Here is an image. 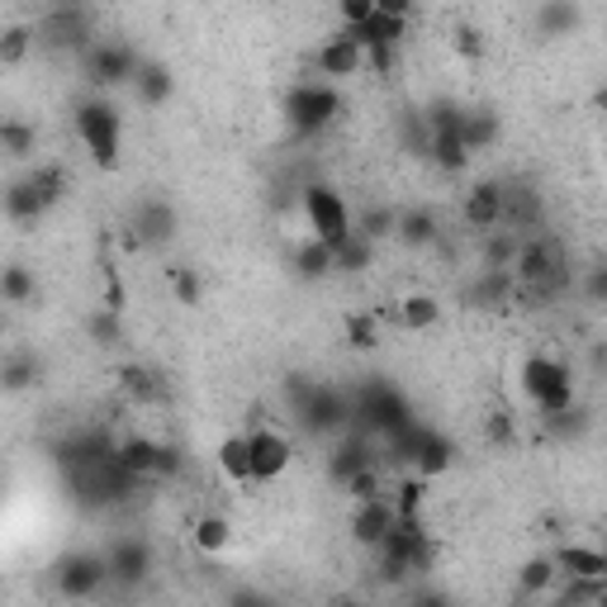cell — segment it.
<instances>
[{
  "label": "cell",
  "instance_id": "cell-1",
  "mask_svg": "<svg viewBox=\"0 0 607 607\" xmlns=\"http://www.w3.org/2000/svg\"><path fill=\"white\" fill-rule=\"evenodd\" d=\"M414 422H418L414 404H408L389 380H370L351 395V432H366L370 441H389Z\"/></svg>",
  "mask_w": 607,
  "mask_h": 607
},
{
  "label": "cell",
  "instance_id": "cell-2",
  "mask_svg": "<svg viewBox=\"0 0 607 607\" xmlns=\"http://www.w3.org/2000/svg\"><path fill=\"white\" fill-rule=\"evenodd\" d=\"M513 285L531 299H556L569 290V261L556 238H523L513 257Z\"/></svg>",
  "mask_w": 607,
  "mask_h": 607
},
{
  "label": "cell",
  "instance_id": "cell-3",
  "mask_svg": "<svg viewBox=\"0 0 607 607\" xmlns=\"http://www.w3.org/2000/svg\"><path fill=\"white\" fill-rule=\"evenodd\" d=\"M71 123H77V138L86 157H91L96 171H115L119 167V152H123V119L115 110L110 96H86L77 100V115H71Z\"/></svg>",
  "mask_w": 607,
  "mask_h": 607
},
{
  "label": "cell",
  "instance_id": "cell-4",
  "mask_svg": "<svg viewBox=\"0 0 607 607\" xmlns=\"http://www.w3.org/2000/svg\"><path fill=\"white\" fill-rule=\"evenodd\" d=\"M337 115H342V91L328 81H295L285 91V119L299 138L324 133L328 123H337Z\"/></svg>",
  "mask_w": 607,
  "mask_h": 607
},
{
  "label": "cell",
  "instance_id": "cell-5",
  "mask_svg": "<svg viewBox=\"0 0 607 607\" xmlns=\"http://www.w3.org/2000/svg\"><path fill=\"white\" fill-rule=\"evenodd\" d=\"M523 395L541 408V414H560V408L579 404L575 399V380H569V366L560 356H546V351H531L523 361Z\"/></svg>",
  "mask_w": 607,
  "mask_h": 607
},
{
  "label": "cell",
  "instance_id": "cell-6",
  "mask_svg": "<svg viewBox=\"0 0 607 607\" xmlns=\"http://www.w3.org/2000/svg\"><path fill=\"white\" fill-rule=\"evenodd\" d=\"M304 219H309L314 238L328 242L332 252L351 238V205L342 200V190H332L328 181H309V186H304Z\"/></svg>",
  "mask_w": 607,
  "mask_h": 607
},
{
  "label": "cell",
  "instance_id": "cell-7",
  "mask_svg": "<svg viewBox=\"0 0 607 607\" xmlns=\"http://www.w3.org/2000/svg\"><path fill=\"white\" fill-rule=\"evenodd\" d=\"M299 427L309 437H342L351 432V395L347 389H332V385H314L309 395L295 404Z\"/></svg>",
  "mask_w": 607,
  "mask_h": 607
},
{
  "label": "cell",
  "instance_id": "cell-8",
  "mask_svg": "<svg viewBox=\"0 0 607 607\" xmlns=\"http://www.w3.org/2000/svg\"><path fill=\"white\" fill-rule=\"evenodd\" d=\"M81 67H86V81H91L96 96H100V91H119V86H133L142 58H138L129 43L105 39V43H91V48L81 52Z\"/></svg>",
  "mask_w": 607,
  "mask_h": 607
},
{
  "label": "cell",
  "instance_id": "cell-9",
  "mask_svg": "<svg viewBox=\"0 0 607 607\" xmlns=\"http://www.w3.org/2000/svg\"><path fill=\"white\" fill-rule=\"evenodd\" d=\"M105 584H110V569H105V556H96V550H67V556L52 565V588H58L67 603L96 598Z\"/></svg>",
  "mask_w": 607,
  "mask_h": 607
},
{
  "label": "cell",
  "instance_id": "cell-10",
  "mask_svg": "<svg viewBox=\"0 0 607 607\" xmlns=\"http://www.w3.org/2000/svg\"><path fill=\"white\" fill-rule=\"evenodd\" d=\"M33 39L52 52H86L91 48V14L81 6H52L33 20Z\"/></svg>",
  "mask_w": 607,
  "mask_h": 607
},
{
  "label": "cell",
  "instance_id": "cell-11",
  "mask_svg": "<svg viewBox=\"0 0 607 607\" xmlns=\"http://www.w3.org/2000/svg\"><path fill=\"white\" fill-rule=\"evenodd\" d=\"M247 437V460H252V485H276L295 466V441L280 427H252Z\"/></svg>",
  "mask_w": 607,
  "mask_h": 607
},
{
  "label": "cell",
  "instance_id": "cell-12",
  "mask_svg": "<svg viewBox=\"0 0 607 607\" xmlns=\"http://www.w3.org/2000/svg\"><path fill=\"white\" fill-rule=\"evenodd\" d=\"M105 569H110V584L133 594L152 579V546L142 537H115L110 550H105Z\"/></svg>",
  "mask_w": 607,
  "mask_h": 607
},
{
  "label": "cell",
  "instance_id": "cell-13",
  "mask_svg": "<svg viewBox=\"0 0 607 607\" xmlns=\"http://www.w3.org/2000/svg\"><path fill=\"white\" fill-rule=\"evenodd\" d=\"M115 437L105 432V427H81V432H71L67 441H58V466L67 475H77V470H100V466H110L115 460Z\"/></svg>",
  "mask_w": 607,
  "mask_h": 607
},
{
  "label": "cell",
  "instance_id": "cell-14",
  "mask_svg": "<svg viewBox=\"0 0 607 607\" xmlns=\"http://www.w3.org/2000/svg\"><path fill=\"white\" fill-rule=\"evenodd\" d=\"M314 71L318 77H328V86L332 81H347V77H356V71H366V52H361V43L351 39V33H328L324 43L314 48Z\"/></svg>",
  "mask_w": 607,
  "mask_h": 607
},
{
  "label": "cell",
  "instance_id": "cell-15",
  "mask_svg": "<svg viewBox=\"0 0 607 607\" xmlns=\"http://www.w3.org/2000/svg\"><path fill=\"white\" fill-rule=\"evenodd\" d=\"M133 242H142V247H167L171 238H176V228H181V219H176V209L162 200V195H148L138 209H133Z\"/></svg>",
  "mask_w": 607,
  "mask_h": 607
},
{
  "label": "cell",
  "instance_id": "cell-16",
  "mask_svg": "<svg viewBox=\"0 0 607 607\" xmlns=\"http://www.w3.org/2000/svg\"><path fill=\"white\" fill-rule=\"evenodd\" d=\"M375 456H380V441H370L366 432H342L332 446V456H328V479L332 485H347L356 470L375 466Z\"/></svg>",
  "mask_w": 607,
  "mask_h": 607
},
{
  "label": "cell",
  "instance_id": "cell-17",
  "mask_svg": "<svg viewBox=\"0 0 607 607\" xmlns=\"http://www.w3.org/2000/svg\"><path fill=\"white\" fill-rule=\"evenodd\" d=\"M460 219L475 233H494V228H504V181H479L470 186L466 205H460Z\"/></svg>",
  "mask_w": 607,
  "mask_h": 607
},
{
  "label": "cell",
  "instance_id": "cell-18",
  "mask_svg": "<svg viewBox=\"0 0 607 607\" xmlns=\"http://www.w3.org/2000/svg\"><path fill=\"white\" fill-rule=\"evenodd\" d=\"M546 209H541V195L537 186H504V228L523 238L527 228H541Z\"/></svg>",
  "mask_w": 607,
  "mask_h": 607
},
{
  "label": "cell",
  "instance_id": "cell-19",
  "mask_svg": "<svg viewBox=\"0 0 607 607\" xmlns=\"http://www.w3.org/2000/svg\"><path fill=\"white\" fill-rule=\"evenodd\" d=\"M395 531V508H389V498L380 504H361L351 513V541L361 550H380V541Z\"/></svg>",
  "mask_w": 607,
  "mask_h": 607
},
{
  "label": "cell",
  "instance_id": "cell-20",
  "mask_svg": "<svg viewBox=\"0 0 607 607\" xmlns=\"http://www.w3.org/2000/svg\"><path fill=\"white\" fill-rule=\"evenodd\" d=\"M395 242L408 247V252H422V247L441 242V219L432 209H404L395 219Z\"/></svg>",
  "mask_w": 607,
  "mask_h": 607
},
{
  "label": "cell",
  "instance_id": "cell-21",
  "mask_svg": "<svg viewBox=\"0 0 607 607\" xmlns=\"http://www.w3.org/2000/svg\"><path fill=\"white\" fill-rule=\"evenodd\" d=\"M550 560H556V569H560V575H569V579H607V556L598 546L565 541Z\"/></svg>",
  "mask_w": 607,
  "mask_h": 607
},
{
  "label": "cell",
  "instance_id": "cell-22",
  "mask_svg": "<svg viewBox=\"0 0 607 607\" xmlns=\"http://www.w3.org/2000/svg\"><path fill=\"white\" fill-rule=\"evenodd\" d=\"M0 213H6L10 223L29 228V223H39V219H43L48 205L39 200V190L29 186V176H20V181H10L6 190H0Z\"/></svg>",
  "mask_w": 607,
  "mask_h": 607
},
{
  "label": "cell",
  "instance_id": "cell-23",
  "mask_svg": "<svg viewBox=\"0 0 607 607\" xmlns=\"http://www.w3.org/2000/svg\"><path fill=\"white\" fill-rule=\"evenodd\" d=\"M190 541L200 556H228V546H233V523H228L223 513H200L190 523Z\"/></svg>",
  "mask_w": 607,
  "mask_h": 607
},
{
  "label": "cell",
  "instance_id": "cell-24",
  "mask_svg": "<svg viewBox=\"0 0 607 607\" xmlns=\"http://www.w3.org/2000/svg\"><path fill=\"white\" fill-rule=\"evenodd\" d=\"M115 466L123 475L142 479V485H152V470H157V441L152 437H123L115 446Z\"/></svg>",
  "mask_w": 607,
  "mask_h": 607
},
{
  "label": "cell",
  "instance_id": "cell-25",
  "mask_svg": "<svg viewBox=\"0 0 607 607\" xmlns=\"http://www.w3.org/2000/svg\"><path fill=\"white\" fill-rule=\"evenodd\" d=\"M395 318H399L404 332H427V328L441 324V299L427 295V290H414V295H404L395 304Z\"/></svg>",
  "mask_w": 607,
  "mask_h": 607
},
{
  "label": "cell",
  "instance_id": "cell-26",
  "mask_svg": "<svg viewBox=\"0 0 607 607\" xmlns=\"http://www.w3.org/2000/svg\"><path fill=\"white\" fill-rule=\"evenodd\" d=\"M133 96L138 105H148V110H157V105H167L176 96V77L167 62H142L138 77H133Z\"/></svg>",
  "mask_w": 607,
  "mask_h": 607
},
{
  "label": "cell",
  "instance_id": "cell-27",
  "mask_svg": "<svg viewBox=\"0 0 607 607\" xmlns=\"http://www.w3.org/2000/svg\"><path fill=\"white\" fill-rule=\"evenodd\" d=\"M119 389L129 399H138V404H167L171 399L167 380L152 366H119Z\"/></svg>",
  "mask_w": 607,
  "mask_h": 607
},
{
  "label": "cell",
  "instance_id": "cell-28",
  "mask_svg": "<svg viewBox=\"0 0 607 607\" xmlns=\"http://www.w3.org/2000/svg\"><path fill=\"white\" fill-rule=\"evenodd\" d=\"M39 375H43V366H39V356L33 351L0 356V389H6V395H24V389L39 385Z\"/></svg>",
  "mask_w": 607,
  "mask_h": 607
},
{
  "label": "cell",
  "instance_id": "cell-29",
  "mask_svg": "<svg viewBox=\"0 0 607 607\" xmlns=\"http://www.w3.org/2000/svg\"><path fill=\"white\" fill-rule=\"evenodd\" d=\"M537 29L546 33V39H565V33H575L584 24V10L575 6V0H546V6H537Z\"/></svg>",
  "mask_w": 607,
  "mask_h": 607
},
{
  "label": "cell",
  "instance_id": "cell-30",
  "mask_svg": "<svg viewBox=\"0 0 607 607\" xmlns=\"http://www.w3.org/2000/svg\"><path fill=\"white\" fill-rule=\"evenodd\" d=\"M39 148V129H33L29 119H14V115H0V157H10V162H24Z\"/></svg>",
  "mask_w": 607,
  "mask_h": 607
},
{
  "label": "cell",
  "instance_id": "cell-31",
  "mask_svg": "<svg viewBox=\"0 0 607 607\" xmlns=\"http://www.w3.org/2000/svg\"><path fill=\"white\" fill-rule=\"evenodd\" d=\"M422 504H427V479L404 475L395 489H389V508H395V523H422Z\"/></svg>",
  "mask_w": 607,
  "mask_h": 607
},
{
  "label": "cell",
  "instance_id": "cell-32",
  "mask_svg": "<svg viewBox=\"0 0 607 607\" xmlns=\"http://www.w3.org/2000/svg\"><path fill=\"white\" fill-rule=\"evenodd\" d=\"M219 470H223V479L228 485H252V460H247V437L242 432H228L223 441H219Z\"/></svg>",
  "mask_w": 607,
  "mask_h": 607
},
{
  "label": "cell",
  "instance_id": "cell-33",
  "mask_svg": "<svg viewBox=\"0 0 607 607\" xmlns=\"http://www.w3.org/2000/svg\"><path fill=\"white\" fill-rule=\"evenodd\" d=\"M342 494L351 498L356 508L361 504H380V498H389V479H385V466L375 460V466H366V470H356L347 485H342Z\"/></svg>",
  "mask_w": 607,
  "mask_h": 607
},
{
  "label": "cell",
  "instance_id": "cell-34",
  "mask_svg": "<svg viewBox=\"0 0 607 607\" xmlns=\"http://www.w3.org/2000/svg\"><path fill=\"white\" fill-rule=\"evenodd\" d=\"M427 162H432L437 171H446V176H460L470 167V152H466V142H460V133H437L432 142H427Z\"/></svg>",
  "mask_w": 607,
  "mask_h": 607
},
{
  "label": "cell",
  "instance_id": "cell-35",
  "mask_svg": "<svg viewBox=\"0 0 607 607\" xmlns=\"http://www.w3.org/2000/svg\"><path fill=\"white\" fill-rule=\"evenodd\" d=\"M556 579H560L556 560H550V556H531L523 569H517V594H523V598H541V594L556 588Z\"/></svg>",
  "mask_w": 607,
  "mask_h": 607
},
{
  "label": "cell",
  "instance_id": "cell-36",
  "mask_svg": "<svg viewBox=\"0 0 607 607\" xmlns=\"http://www.w3.org/2000/svg\"><path fill=\"white\" fill-rule=\"evenodd\" d=\"M33 295H39V276L24 261L0 266V304H33Z\"/></svg>",
  "mask_w": 607,
  "mask_h": 607
},
{
  "label": "cell",
  "instance_id": "cell-37",
  "mask_svg": "<svg viewBox=\"0 0 607 607\" xmlns=\"http://www.w3.org/2000/svg\"><path fill=\"white\" fill-rule=\"evenodd\" d=\"M395 219H399L395 209L370 205V209H361V213H351V233L366 238L370 247H375V242H389V238H395Z\"/></svg>",
  "mask_w": 607,
  "mask_h": 607
},
{
  "label": "cell",
  "instance_id": "cell-38",
  "mask_svg": "<svg viewBox=\"0 0 607 607\" xmlns=\"http://www.w3.org/2000/svg\"><path fill=\"white\" fill-rule=\"evenodd\" d=\"M498 138V115L494 110H466V119H460V142H466V152H485L494 148Z\"/></svg>",
  "mask_w": 607,
  "mask_h": 607
},
{
  "label": "cell",
  "instance_id": "cell-39",
  "mask_svg": "<svg viewBox=\"0 0 607 607\" xmlns=\"http://www.w3.org/2000/svg\"><path fill=\"white\" fill-rule=\"evenodd\" d=\"M29 186L39 190V200L52 209V205H62L67 200V190H71V181H67V167L62 162H39L29 171Z\"/></svg>",
  "mask_w": 607,
  "mask_h": 607
},
{
  "label": "cell",
  "instance_id": "cell-40",
  "mask_svg": "<svg viewBox=\"0 0 607 607\" xmlns=\"http://www.w3.org/2000/svg\"><path fill=\"white\" fill-rule=\"evenodd\" d=\"M33 43H39V39H33V24L29 20L6 24V29H0V67H24Z\"/></svg>",
  "mask_w": 607,
  "mask_h": 607
},
{
  "label": "cell",
  "instance_id": "cell-41",
  "mask_svg": "<svg viewBox=\"0 0 607 607\" xmlns=\"http://www.w3.org/2000/svg\"><path fill=\"white\" fill-rule=\"evenodd\" d=\"M295 271H299L304 280H328V276H332V247L318 242V238L299 242V247H295Z\"/></svg>",
  "mask_w": 607,
  "mask_h": 607
},
{
  "label": "cell",
  "instance_id": "cell-42",
  "mask_svg": "<svg viewBox=\"0 0 607 607\" xmlns=\"http://www.w3.org/2000/svg\"><path fill=\"white\" fill-rule=\"evenodd\" d=\"M541 432L556 437V441H579L588 432L584 404H569V408H560V414H541Z\"/></svg>",
  "mask_w": 607,
  "mask_h": 607
},
{
  "label": "cell",
  "instance_id": "cell-43",
  "mask_svg": "<svg viewBox=\"0 0 607 607\" xmlns=\"http://www.w3.org/2000/svg\"><path fill=\"white\" fill-rule=\"evenodd\" d=\"M370 261H375V247L366 238H347L342 247L332 252V276H366L370 271Z\"/></svg>",
  "mask_w": 607,
  "mask_h": 607
},
{
  "label": "cell",
  "instance_id": "cell-44",
  "mask_svg": "<svg viewBox=\"0 0 607 607\" xmlns=\"http://www.w3.org/2000/svg\"><path fill=\"white\" fill-rule=\"evenodd\" d=\"M517 295V285H513V271H485L475 280V290H470V304H508Z\"/></svg>",
  "mask_w": 607,
  "mask_h": 607
},
{
  "label": "cell",
  "instance_id": "cell-45",
  "mask_svg": "<svg viewBox=\"0 0 607 607\" xmlns=\"http://www.w3.org/2000/svg\"><path fill=\"white\" fill-rule=\"evenodd\" d=\"M422 123H427V133H460V119H466V105H456V100H432L427 110H418Z\"/></svg>",
  "mask_w": 607,
  "mask_h": 607
},
{
  "label": "cell",
  "instance_id": "cell-46",
  "mask_svg": "<svg viewBox=\"0 0 607 607\" xmlns=\"http://www.w3.org/2000/svg\"><path fill=\"white\" fill-rule=\"evenodd\" d=\"M86 337H91L96 347H119L123 342V314H110V309H96L91 318H86Z\"/></svg>",
  "mask_w": 607,
  "mask_h": 607
},
{
  "label": "cell",
  "instance_id": "cell-47",
  "mask_svg": "<svg viewBox=\"0 0 607 607\" xmlns=\"http://www.w3.org/2000/svg\"><path fill=\"white\" fill-rule=\"evenodd\" d=\"M517 247H523V238L508 233V228H494V238L485 242V271H513Z\"/></svg>",
  "mask_w": 607,
  "mask_h": 607
},
{
  "label": "cell",
  "instance_id": "cell-48",
  "mask_svg": "<svg viewBox=\"0 0 607 607\" xmlns=\"http://www.w3.org/2000/svg\"><path fill=\"white\" fill-rule=\"evenodd\" d=\"M342 332H347V342H351L356 351L380 347V314H347V318H342Z\"/></svg>",
  "mask_w": 607,
  "mask_h": 607
},
{
  "label": "cell",
  "instance_id": "cell-49",
  "mask_svg": "<svg viewBox=\"0 0 607 607\" xmlns=\"http://www.w3.org/2000/svg\"><path fill=\"white\" fill-rule=\"evenodd\" d=\"M171 295H176V304H200L205 299V280H200V271L195 266H171Z\"/></svg>",
  "mask_w": 607,
  "mask_h": 607
},
{
  "label": "cell",
  "instance_id": "cell-50",
  "mask_svg": "<svg viewBox=\"0 0 607 607\" xmlns=\"http://www.w3.org/2000/svg\"><path fill=\"white\" fill-rule=\"evenodd\" d=\"M100 280H105L100 309H110V314H123V309H129V290H123V276H119V266H115V261H105Z\"/></svg>",
  "mask_w": 607,
  "mask_h": 607
},
{
  "label": "cell",
  "instance_id": "cell-51",
  "mask_svg": "<svg viewBox=\"0 0 607 607\" xmlns=\"http://www.w3.org/2000/svg\"><path fill=\"white\" fill-rule=\"evenodd\" d=\"M485 441L489 446H513L517 441V422H513L508 408H494V414L485 418Z\"/></svg>",
  "mask_w": 607,
  "mask_h": 607
},
{
  "label": "cell",
  "instance_id": "cell-52",
  "mask_svg": "<svg viewBox=\"0 0 607 607\" xmlns=\"http://www.w3.org/2000/svg\"><path fill=\"white\" fill-rule=\"evenodd\" d=\"M186 470V456H181V446H171V441H157V470L152 479H176Z\"/></svg>",
  "mask_w": 607,
  "mask_h": 607
},
{
  "label": "cell",
  "instance_id": "cell-53",
  "mask_svg": "<svg viewBox=\"0 0 607 607\" xmlns=\"http://www.w3.org/2000/svg\"><path fill=\"white\" fill-rule=\"evenodd\" d=\"M427 142H432V133H427L422 115H418V110H408V115H404V148H408V152H418V157H427Z\"/></svg>",
  "mask_w": 607,
  "mask_h": 607
},
{
  "label": "cell",
  "instance_id": "cell-54",
  "mask_svg": "<svg viewBox=\"0 0 607 607\" xmlns=\"http://www.w3.org/2000/svg\"><path fill=\"white\" fill-rule=\"evenodd\" d=\"M370 10H375V0H342V6H337V20H342V33L361 29V24L370 20Z\"/></svg>",
  "mask_w": 607,
  "mask_h": 607
},
{
  "label": "cell",
  "instance_id": "cell-55",
  "mask_svg": "<svg viewBox=\"0 0 607 607\" xmlns=\"http://www.w3.org/2000/svg\"><path fill=\"white\" fill-rule=\"evenodd\" d=\"M228 607H280V603L261 594V588H228Z\"/></svg>",
  "mask_w": 607,
  "mask_h": 607
},
{
  "label": "cell",
  "instance_id": "cell-56",
  "mask_svg": "<svg viewBox=\"0 0 607 607\" xmlns=\"http://www.w3.org/2000/svg\"><path fill=\"white\" fill-rule=\"evenodd\" d=\"M361 52H366V67L375 77H389V71H395V48H361Z\"/></svg>",
  "mask_w": 607,
  "mask_h": 607
},
{
  "label": "cell",
  "instance_id": "cell-57",
  "mask_svg": "<svg viewBox=\"0 0 607 607\" xmlns=\"http://www.w3.org/2000/svg\"><path fill=\"white\" fill-rule=\"evenodd\" d=\"M456 48L466 52V58H485V39H479V29H470V24L456 29Z\"/></svg>",
  "mask_w": 607,
  "mask_h": 607
},
{
  "label": "cell",
  "instance_id": "cell-58",
  "mask_svg": "<svg viewBox=\"0 0 607 607\" xmlns=\"http://www.w3.org/2000/svg\"><path fill=\"white\" fill-rule=\"evenodd\" d=\"M408 607H451V598L437 594V588H422V594L408 598Z\"/></svg>",
  "mask_w": 607,
  "mask_h": 607
},
{
  "label": "cell",
  "instance_id": "cell-59",
  "mask_svg": "<svg viewBox=\"0 0 607 607\" xmlns=\"http://www.w3.org/2000/svg\"><path fill=\"white\" fill-rule=\"evenodd\" d=\"M603 295H607V271H603V266H594V276H588V299L603 304Z\"/></svg>",
  "mask_w": 607,
  "mask_h": 607
},
{
  "label": "cell",
  "instance_id": "cell-60",
  "mask_svg": "<svg viewBox=\"0 0 607 607\" xmlns=\"http://www.w3.org/2000/svg\"><path fill=\"white\" fill-rule=\"evenodd\" d=\"M332 607H366L361 598H351V594H342V598H332Z\"/></svg>",
  "mask_w": 607,
  "mask_h": 607
},
{
  "label": "cell",
  "instance_id": "cell-61",
  "mask_svg": "<svg viewBox=\"0 0 607 607\" xmlns=\"http://www.w3.org/2000/svg\"><path fill=\"white\" fill-rule=\"evenodd\" d=\"M6 332H10V324H6V314H0V342H6Z\"/></svg>",
  "mask_w": 607,
  "mask_h": 607
}]
</instances>
